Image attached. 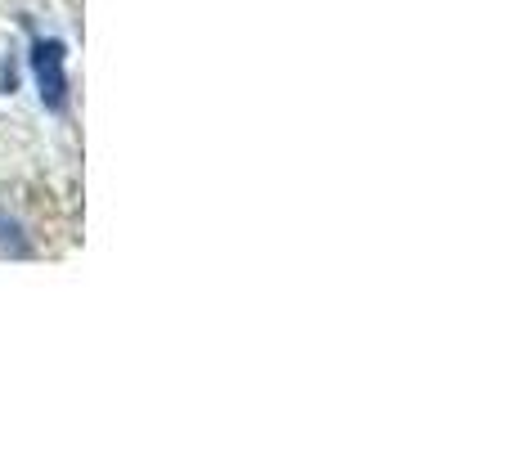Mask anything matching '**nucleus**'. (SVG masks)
<instances>
[{"instance_id": "1", "label": "nucleus", "mask_w": 512, "mask_h": 449, "mask_svg": "<svg viewBox=\"0 0 512 449\" xmlns=\"http://www.w3.org/2000/svg\"><path fill=\"white\" fill-rule=\"evenodd\" d=\"M36 81H41V99L50 108H63V45L50 41V45H36Z\"/></svg>"}]
</instances>
